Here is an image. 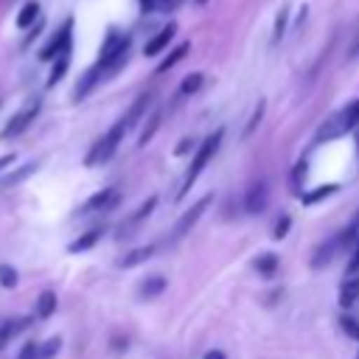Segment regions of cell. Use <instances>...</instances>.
Here are the masks:
<instances>
[{"label":"cell","instance_id":"d6a6232c","mask_svg":"<svg viewBox=\"0 0 359 359\" xmlns=\"http://www.w3.org/2000/svg\"><path fill=\"white\" fill-rule=\"evenodd\" d=\"M348 275H359V236H356L353 250H351V258H348Z\"/></svg>","mask_w":359,"mask_h":359},{"label":"cell","instance_id":"836d02e7","mask_svg":"<svg viewBox=\"0 0 359 359\" xmlns=\"http://www.w3.org/2000/svg\"><path fill=\"white\" fill-rule=\"evenodd\" d=\"M36 353H39V342L31 339V342L22 345V351L17 353V359H36Z\"/></svg>","mask_w":359,"mask_h":359},{"label":"cell","instance_id":"60d3db41","mask_svg":"<svg viewBox=\"0 0 359 359\" xmlns=\"http://www.w3.org/2000/svg\"><path fill=\"white\" fill-rule=\"evenodd\" d=\"M356 359H359V353H356Z\"/></svg>","mask_w":359,"mask_h":359},{"label":"cell","instance_id":"f1b7e54d","mask_svg":"<svg viewBox=\"0 0 359 359\" xmlns=\"http://www.w3.org/2000/svg\"><path fill=\"white\" fill-rule=\"evenodd\" d=\"M339 328L351 339H359V320H353V314H339Z\"/></svg>","mask_w":359,"mask_h":359},{"label":"cell","instance_id":"d590c367","mask_svg":"<svg viewBox=\"0 0 359 359\" xmlns=\"http://www.w3.org/2000/svg\"><path fill=\"white\" fill-rule=\"evenodd\" d=\"M11 163H14V154H3V157H0V171H3L6 165H11Z\"/></svg>","mask_w":359,"mask_h":359},{"label":"cell","instance_id":"ba28073f","mask_svg":"<svg viewBox=\"0 0 359 359\" xmlns=\"http://www.w3.org/2000/svg\"><path fill=\"white\" fill-rule=\"evenodd\" d=\"M154 208H157V196H149V199H146V202H143V205H140V208H137L126 222H121V227H118V238H129V236H132V233H135V230H137V227L151 216V210H154Z\"/></svg>","mask_w":359,"mask_h":359},{"label":"cell","instance_id":"9a60e30c","mask_svg":"<svg viewBox=\"0 0 359 359\" xmlns=\"http://www.w3.org/2000/svg\"><path fill=\"white\" fill-rule=\"evenodd\" d=\"M157 252V244H146V247H135V250H129L123 258H121V269H129V266H137V264H143V261H149L151 255Z\"/></svg>","mask_w":359,"mask_h":359},{"label":"cell","instance_id":"1f68e13d","mask_svg":"<svg viewBox=\"0 0 359 359\" xmlns=\"http://www.w3.org/2000/svg\"><path fill=\"white\" fill-rule=\"evenodd\" d=\"M289 224H292V216H280V219H278V227L272 230V238H275V241L286 238V233H289Z\"/></svg>","mask_w":359,"mask_h":359},{"label":"cell","instance_id":"2e32d148","mask_svg":"<svg viewBox=\"0 0 359 359\" xmlns=\"http://www.w3.org/2000/svg\"><path fill=\"white\" fill-rule=\"evenodd\" d=\"M252 266H255V272H258V275L272 278V275L280 269V258H278L275 252H261V255L252 261Z\"/></svg>","mask_w":359,"mask_h":359},{"label":"cell","instance_id":"ffe728a7","mask_svg":"<svg viewBox=\"0 0 359 359\" xmlns=\"http://www.w3.org/2000/svg\"><path fill=\"white\" fill-rule=\"evenodd\" d=\"M39 168V163H25V165H20L17 171H8L3 180H0V188H11V185H20L28 174H34Z\"/></svg>","mask_w":359,"mask_h":359},{"label":"cell","instance_id":"ac0fdd59","mask_svg":"<svg viewBox=\"0 0 359 359\" xmlns=\"http://www.w3.org/2000/svg\"><path fill=\"white\" fill-rule=\"evenodd\" d=\"M39 20V3L36 0H28L22 8H20V14H17V28H31L34 22Z\"/></svg>","mask_w":359,"mask_h":359},{"label":"cell","instance_id":"603a6c76","mask_svg":"<svg viewBox=\"0 0 359 359\" xmlns=\"http://www.w3.org/2000/svg\"><path fill=\"white\" fill-rule=\"evenodd\" d=\"M160 292H165V278H160V275L146 278V280L140 283V297H143V300H151V297H157Z\"/></svg>","mask_w":359,"mask_h":359},{"label":"cell","instance_id":"83f0119b","mask_svg":"<svg viewBox=\"0 0 359 359\" xmlns=\"http://www.w3.org/2000/svg\"><path fill=\"white\" fill-rule=\"evenodd\" d=\"M17 269L14 266H8V264H0V286L3 289H14L17 286Z\"/></svg>","mask_w":359,"mask_h":359},{"label":"cell","instance_id":"7c38bea8","mask_svg":"<svg viewBox=\"0 0 359 359\" xmlns=\"http://www.w3.org/2000/svg\"><path fill=\"white\" fill-rule=\"evenodd\" d=\"M356 297H359V275H348L345 280H342V286H339V306L342 309H351L353 303H356Z\"/></svg>","mask_w":359,"mask_h":359},{"label":"cell","instance_id":"f35d334b","mask_svg":"<svg viewBox=\"0 0 359 359\" xmlns=\"http://www.w3.org/2000/svg\"><path fill=\"white\" fill-rule=\"evenodd\" d=\"M353 53H359V39H356V48H353Z\"/></svg>","mask_w":359,"mask_h":359},{"label":"cell","instance_id":"4316f807","mask_svg":"<svg viewBox=\"0 0 359 359\" xmlns=\"http://www.w3.org/2000/svg\"><path fill=\"white\" fill-rule=\"evenodd\" d=\"M157 126H160V112H151V118H149V123L143 126V132H140V146H146L151 137H154V132H157Z\"/></svg>","mask_w":359,"mask_h":359},{"label":"cell","instance_id":"cb8c5ba5","mask_svg":"<svg viewBox=\"0 0 359 359\" xmlns=\"http://www.w3.org/2000/svg\"><path fill=\"white\" fill-rule=\"evenodd\" d=\"M334 191H337V185H317L314 191H303V194H300V202H303V205H317L320 199L331 196Z\"/></svg>","mask_w":359,"mask_h":359},{"label":"cell","instance_id":"f546056e","mask_svg":"<svg viewBox=\"0 0 359 359\" xmlns=\"http://www.w3.org/2000/svg\"><path fill=\"white\" fill-rule=\"evenodd\" d=\"M286 22H289V8L283 6V8L278 11V17H275V28H272V39H275V42H280V36H283V31H286Z\"/></svg>","mask_w":359,"mask_h":359},{"label":"cell","instance_id":"3957f363","mask_svg":"<svg viewBox=\"0 0 359 359\" xmlns=\"http://www.w3.org/2000/svg\"><path fill=\"white\" fill-rule=\"evenodd\" d=\"M132 126L126 123V118H121V121H115L93 146H90V151H87V157H84V165L87 168H93V165H104V163H109L112 157H115V151H118V146H121V140H123V135L129 132Z\"/></svg>","mask_w":359,"mask_h":359},{"label":"cell","instance_id":"8fae6325","mask_svg":"<svg viewBox=\"0 0 359 359\" xmlns=\"http://www.w3.org/2000/svg\"><path fill=\"white\" fill-rule=\"evenodd\" d=\"M104 236V227L101 224H95V227H90V230H84L79 238H73L70 244H67V252L70 255H76V252H87V250H93L95 244H98V238Z\"/></svg>","mask_w":359,"mask_h":359},{"label":"cell","instance_id":"8d00e7d4","mask_svg":"<svg viewBox=\"0 0 359 359\" xmlns=\"http://www.w3.org/2000/svg\"><path fill=\"white\" fill-rule=\"evenodd\" d=\"M205 359H224V353H222V351H208Z\"/></svg>","mask_w":359,"mask_h":359},{"label":"cell","instance_id":"4dcf8cb0","mask_svg":"<svg viewBox=\"0 0 359 359\" xmlns=\"http://www.w3.org/2000/svg\"><path fill=\"white\" fill-rule=\"evenodd\" d=\"M264 109H266V104H264V101H258V107L252 109V118H250V123L244 126V137H250V135L255 132V126H258V123H261V118H264Z\"/></svg>","mask_w":359,"mask_h":359},{"label":"cell","instance_id":"74e56055","mask_svg":"<svg viewBox=\"0 0 359 359\" xmlns=\"http://www.w3.org/2000/svg\"><path fill=\"white\" fill-rule=\"evenodd\" d=\"M353 140H356V151H359V129H353Z\"/></svg>","mask_w":359,"mask_h":359},{"label":"cell","instance_id":"7a4b0ae2","mask_svg":"<svg viewBox=\"0 0 359 359\" xmlns=\"http://www.w3.org/2000/svg\"><path fill=\"white\" fill-rule=\"evenodd\" d=\"M222 137H224V129H216L213 135H208L199 146H196V151H194V157H191V165H188V171H185V180H182V185H180V191H177V199H182L188 191H191V185L199 180V174L208 168V163L216 157V151H219V146H222Z\"/></svg>","mask_w":359,"mask_h":359},{"label":"cell","instance_id":"4fadbf2b","mask_svg":"<svg viewBox=\"0 0 359 359\" xmlns=\"http://www.w3.org/2000/svg\"><path fill=\"white\" fill-rule=\"evenodd\" d=\"M31 325V317H20V320H6L3 325H0V351L20 334V331H25Z\"/></svg>","mask_w":359,"mask_h":359},{"label":"cell","instance_id":"5bb4252c","mask_svg":"<svg viewBox=\"0 0 359 359\" xmlns=\"http://www.w3.org/2000/svg\"><path fill=\"white\" fill-rule=\"evenodd\" d=\"M185 0H137L143 14H171L182 6Z\"/></svg>","mask_w":359,"mask_h":359},{"label":"cell","instance_id":"e575fe53","mask_svg":"<svg viewBox=\"0 0 359 359\" xmlns=\"http://www.w3.org/2000/svg\"><path fill=\"white\" fill-rule=\"evenodd\" d=\"M191 146H194V140H191V137H185V140H182V143L177 146V154H185V151H188Z\"/></svg>","mask_w":359,"mask_h":359},{"label":"cell","instance_id":"52a82bcc","mask_svg":"<svg viewBox=\"0 0 359 359\" xmlns=\"http://www.w3.org/2000/svg\"><path fill=\"white\" fill-rule=\"evenodd\" d=\"M118 202H121V191H118V188H101L98 194H93V196L79 208V213L84 216V213H95V210H112Z\"/></svg>","mask_w":359,"mask_h":359},{"label":"cell","instance_id":"ab89813d","mask_svg":"<svg viewBox=\"0 0 359 359\" xmlns=\"http://www.w3.org/2000/svg\"><path fill=\"white\" fill-rule=\"evenodd\" d=\"M199 3H205V0H199Z\"/></svg>","mask_w":359,"mask_h":359},{"label":"cell","instance_id":"277c9868","mask_svg":"<svg viewBox=\"0 0 359 359\" xmlns=\"http://www.w3.org/2000/svg\"><path fill=\"white\" fill-rule=\"evenodd\" d=\"M39 107H42V101L39 98H31V101H25L11 118H8V123L3 126V132H0V137L3 140H11V137H20L31 123H34V118L39 115Z\"/></svg>","mask_w":359,"mask_h":359},{"label":"cell","instance_id":"44dd1931","mask_svg":"<svg viewBox=\"0 0 359 359\" xmlns=\"http://www.w3.org/2000/svg\"><path fill=\"white\" fill-rule=\"evenodd\" d=\"M188 50H191V42H180V45H177V48H174V50H171V53H168V56H165V59L157 65V73H165V70H171L177 62H182V59L188 56Z\"/></svg>","mask_w":359,"mask_h":359},{"label":"cell","instance_id":"7402d4cb","mask_svg":"<svg viewBox=\"0 0 359 359\" xmlns=\"http://www.w3.org/2000/svg\"><path fill=\"white\" fill-rule=\"evenodd\" d=\"M67 65H70V50H65V53H59L53 59V67H50V76H48V87H53L56 81H62V76L67 73Z\"/></svg>","mask_w":359,"mask_h":359},{"label":"cell","instance_id":"8992f818","mask_svg":"<svg viewBox=\"0 0 359 359\" xmlns=\"http://www.w3.org/2000/svg\"><path fill=\"white\" fill-rule=\"evenodd\" d=\"M210 199H213L210 194H205V196H199V199H196V202H194V205H191V208H188V210H185V213H182V216L177 219V224H174V230L168 233V244H174V241H180V238H182V236H185V233H188V230H191V227H194V224L199 222V216H202V213L208 210V205H210Z\"/></svg>","mask_w":359,"mask_h":359},{"label":"cell","instance_id":"30bf717a","mask_svg":"<svg viewBox=\"0 0 359 359\" xmlns=\"http://www.w3.org/2000/svg\"><path fill=\"white\" fill-rule=\"evenodd\" d=\"M174 34H177V22H168V25H163L146 45H143V56H157V53H163L165 48H168V42L174 39Z\"/></svg>","mask_w":359,"mask_h":359},{"label":"cell","instance_id":"9c48e42d","mask_svg":"<svg viewBox=\"0 0 359 359\" xmlns=\"http://www.w3.org/2000/svg\"><path fill=\"white\" fill-rule=\"evenodd\" d=\"M266 199H269L266 182L255 180V182L247 188V194H244V210H247V213H261V210L266 208Z\"/></svg>","mask_w":359,"mask_h":359},{"label":"cell","instance_id":"6da1fadb","mask_svg":"<svg viewBox=\"0 0 359 359\" xmlns=\"http://www.w3.org/2000/svg\"><path fill=\"white\" fill-rule=\"evenodd\" d=\"M129 45H132V36L126 31H118V28H109L104 42H101V50H98V62L79 79L76 90H73V101H81L93 93V87L98 81H107L112 79L129 59Z\"/></svg>","mask_w":359,"mask_h":359},{"label":"cell","instance_id":"d6986e66","mask_svg":"<svg viewBox=\"0 0 359 359\" xmlns=\"http://www.w3.org/2000/svg\"><path fill=\"white\" fill-rule=\"evenodd\" d=\"M149 104H151V95H149V93L137 95V98H135V104H132V107L126 109V115H123V118H126V123H129V126H135V123L143 118V112L149 109Z\"/></svg>","mask_w":359,"mask_h":359},{"label":"cell","instance_id":"484cf974","mask_svg":"<svg viewBox=\"0 0 359 359\" xmlns=\"http://www.w3.org/2000/svg\"><path fill=\"white\" fill-rule=\"evenodd\" d=\"M59 351H62V337H50V339H45V342L39 345L36 359H53Z\"/></svg>","mask_w":359,"mask_h":359},{"label":"cell","instance_id":"5b68a950","mask_svg":"<svg viewBox=\"0 0 359 359\" xmlns=\"http://www.w3.org/2000/svg\"><path fill=\"white\" fill-rule=\"evenodd\" d=\"M70 42H73V20L67 17V20L59 25V31H53V36L39 48V59H42V62H53L59 53L70 50Z\"/></svg>","mask_w":359,"mask_h":359},{"label":"cell","instance_id":"e0dca14e","mask_svg":"<svg viewBox=\"0 0 359 359\" xmlns=\"http://www.w3.org/2000/svg\"><path fill=\"white\" fill-rule=\"evenodd\" d=\"M34 311H36V317H39V320H48L50 314H56V292H53V289H45V292H39Z\"/></svg>","mask_w":359,"mask_h":359},{"label":"cell","instance_id":"d4e9b609","mask_svg":"<svg viewBox=\"0 0 359 359\" xmlns=\"http://www.w3.org/2000/svg\"><path fill=\"white\" fill-rule=\"evenodd\" d=\"M202 84H205V76H202V73H188V76L182 79V84H180V93H182V95H194Z\"/></svg>","mask_w":359,"mask_h":359}]
</instances>
